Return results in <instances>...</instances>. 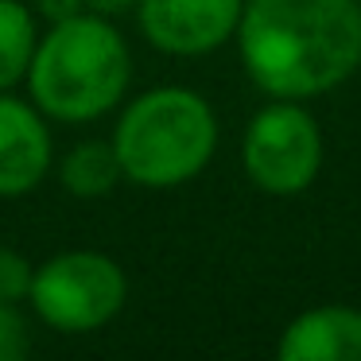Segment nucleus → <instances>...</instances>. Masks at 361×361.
Segmentation results:
<instances>
[{
  "label": "nucleus",
  "instance_id": "obj_4",
  "mask_svg": "<svg viewBox=\"0 0 361 361\" xmlns=\"http://www.w3.org/2000/svg\"><path fill=\"white\" fill-rule=\"evenodd\" d=\"M128 299L125 268L94 249H71L43 260L32 276L27 303L59 334H90L121 314Z\"/></svg>",
  "mask_w": 361,
  "mask_h": 361
},
{
  "label": "nucleus",
  "instance_id": "obj_7",
  "mask_svg": "<svg viewBox=\"0 0 361 361\" xmlns=\"http://www.w3.org/2000/svg\"><path fill=\"white\" fill-rule=\"evenodd\" d=\"M51 171V133L35 105L0 90V198H20Z\"/></svg>",
  "mask_w": 361,
  "mask_h": 361
},
{
  "label": "nucleus",
  "instance_id": "obj_14",
  "mask_svg": "<svg viewBox=\"0 0 361 361\" xmlns=\"http://www.w3.org/2000/svg\"><path fill=\"white\" fill-rule=\"evenodd\" d=\"M140 0H86V12H97V16H121V12L136 8Z\"/></svg>",
  "mask_w": 361,
  "mask_h": 361
},
{
  "label": "nucleus",
  "instance_id": "obj_5",
  "mask_svg": "<svg viewBox=\"0 0 361 361\" xmlns=\"http://www.w3.org/2000/svg\"><path fill=\"white\" fill-rule=\"evenodd\" d=\"M241 164L249 183L264 195H303L322 171L319 121L303 109V102L272 97L245 128Z\"/></svg>",
  "mask_w": 361,
  "mask_h": 361
},
{
  "label": "nucleus",
  "instance_id": "obj_13",
  "mask_svg": "<svg viewBox=\"0 0 361 361\" xmlns=\"http://www.w3.org/2000/svg\"><path fill=\"white\" fill-rule=\"evenodd\" d=\"M32 8H35V16H43L47 24H63V20L86 12V0H32Z\"/></svg>",
  "mask_w": 361,
  "mask_h": 361
},
{
  "label": "nucleus",
  "instance_id": "obj_2",
  "mask_svg": "<svg viewBox=\"0 0 361 361\" xmlns=\"http://www.w3.org/2000/svg\"><path fill=\"white\" fill-rule=\"evenodd\" d=\"M27 90L43 117L86 125L125 102L133 82V55L117 27L97 12H82L35 43L27 66Z\"/></svg>",
  "mask_w": 361,
  "mask_h": 361
},
{
  "label": "nucleus",
  "instance_id": "obj_9",
  "mask_svg": "<svg viewBox=\"0 0 361 361\" xmlns=\"http://www.w3.org/2000/svg\"><path fill=\"white\" fill-rule=\"evenodd\" d=\"M125 179L113 140H82L59 164V183L74 198H102Z\"/></svg>",
  "mask_w": 361,
  "mask_h": 361
},
{
  "label": "nucleus",
  "instance_id": "obj_10",
  "mask_svg": "<svg viewBox=\"0 0 361 361\" xmlns=\"http://www.w3.org/2000/svg\"><path fill=\"white\" fill-rule=\"evenodd\" d=\"M35 43V12L24 0H0V90H12L27 78Z\"/></svg>",
  "mask_w": 361,
  "mask_h": 361
},
{
  "label": "nucleus",
  "instance_id": "obj_6",
  "mask_svg": "<svg viewBox=\"0 0 361 361\" xmlns=\"http://www.w3.org/2000/svg\"><path fill=\"white\" fill-rule=\"evenodd\" d=\"M245 0H140V32L156 51L198 59L229 43L241 24Z\"/></svg>",
  "mask_w": 361,
  "mask_h": 361
},
{
  "label": "nucleus",
  "instance_id": "obj_8",
  "mask_svg": "<svg viewBox=\"0 0 361 361\" xmlns=\"http://www.w3.org/2000/svg\"><path fill=\"white\" fill-rule=\"evenodd\" d=\"M280 361H361V311L342 303L311 307L283 326Z\"/></svg>",
  "mask_w": 361,
  "mask_h": 361
},
{
  "label": "nucleus",
  "instance_id": "obj_3",
  "mask_svg": "<svg viewBox=\"0 0 361 361\" xmlns=\"http://www.w3.org/2000/svg\"><path fill=\"white\" fill-rule=\"evenodd\" d=\"M113 152L128 183L171 190L198 179L218 152V117L195 90L159 86L125 105L113 128Z\"/></svg>",
  "mask_w": 361,
  "mask_h": 361
},
{
  "label": "nucleus",
  "instance_id": "obj_11",
  "mask_svg": "<svg viewBox=\"0 0 361 361\" xmlns=\"http://www.w3.org/2000/svg\"><path fill=\"white\" fill-rule=\"evenodd\" d=\"M32 276H35L32 260L20 257L8 245H0V303H20V299H27Z\"/></svg>",
  "mask_w": 361,
  "mask_h": 361
},
{
  "label": "nucleus",
  "instance_id": "obj_1",
  "mask_svg": "<svg viewBox=\"0 0 361 361\" xmlns=\"http://www.w3.org/2000/svg\"><path fill=\"white\" fill-rule=\"evenodd\" d=\"M245 74L268 97L311 102L361 66L357 0H245L237 24Z\"/></svg>",
  "mask_w": 361,
  "mask_h": 361
},
{
  "label": "nucleus",
  "instance_id": "obj_12",
  "mask_svg": "<svg viewBox=\"0 0 361 361\" xmlns=\"http://www.w3.org/2000/svg\"><path fill=\"white\" fill-rule=\"evenodd\" d=\"M32 345L27 322L20 319L16 303H0V361H20Z\"/></svg>",
  "mask_w": 361,
  "mask_h": 361
}]
</instances>
